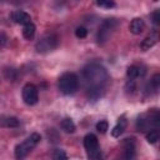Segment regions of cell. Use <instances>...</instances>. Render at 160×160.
<instances>
[{"label":"cell","instance_id":"16","mask_svg":"<svg viewBox=\"0 0 160 160\" xmlns=\"http://www.w3.org/2000/svg\"><path fill=\"white\" fill-rule=\"evenodd\" d=\"M60 128H61L65 132H68V134H72V132L75 131V124H74V121H72L70 118L62 119L61 122H60Z\"/></svg>","mask_w":160,"mask_h":160},{"label":"cell","instance_id":"18","mask_svg":"<svg viewBox=\"0 0 160 160\" xmlns=\"http://www.w3.org/2000/svg\"><path fill=\"white\" fill-rule=\"evenodd\" d=\"M159 130L158 129H152L146 134V140L149 144H155L159 140Z\"/></svg>","mask_w":160,"mask_h":160},{"label":"cell","instance_id":"15","mask_svg":"<svg viewBox=\"0 0 160 160\" xmlns=\"http://www.w3.org/2000/svg\"><path fill=\"white\" fill-rule=\"evenodd\" d=\"M156 41H158V35H156V34H151V35L146 36V38L141 41L140 48H141L142 51H146V50H149L150 48H152V46L156 44Z\"/></svg>","mask_w":160,"mask_h":160},{"label":"cell","instance_id":"22","mask_svg":"<svg viewBox=\"0 0 160 160\" xmlns=\"http://www.w3.org/2000/svg\"><path fill=\"white\" fill-rule=\"evenodd\" d=\"M75 35H76V38H79V39H84V38H86V35H88V29L84 28V26H79V28H76V30H75Z\"/></svg>","mask_w":160,"mask_h":160},{"label":"cell","instance_id":"1","mask_svg":"<svg viewBox=\"0 0 160 160\" xmlns=\"http://www.w3.org/2000/svg\"><path fill=\"white\" fill-rule=\"evenodd\" d=\"M82 76L88 88H104V84L108 80V71L100 64L91 62L82 69Z\"/></svg>","mask_w":160,"mask_h":160},{"label":"cell","instance_id":"20","mask_svg":"<svg viewBox=\"0 0 160 160\" xmlns=\"http://www.w3.org/2000/svg\"><path fill=\"white\" fill-rule=\"evenodd\" d=\"M52 159L54 160H68V155L62 149H55L52 151Z\"/></svg>","mask_w":160,"mask_h":160},{"label":"cell","instance_id":"4","mask_svg":"<svg viewBox=\"0 0 160 160\" xmlns=\"http://www.w3.org/2000/svg\"><path fill=\"white\" fill-rule=\"evenodd\" d=\"M84 148L86 150L89 160H102V155L99 148L98 138L94 134H88L84 138Z\"/></svg>","mask_w":160,"mask_h":160},{"label":"cell","instance_id":"11","mask_svg":"<svg viewBox=\"0 0 160 160\" xmlns=\"http://www.w3.org/2000/svg\"><path fill=\"white\" fill-rule=\"evenodd\" d=\"M129 30L134 35H140L145 30V22H144V20L141 18L132 19L131 22H130V25H129Z\"/></svg>","mask_w":160,"mask_h":160},{"label":"cell","instance_id":"2","mask_svg":"<svg viewBox=\"0 0 160 160\" xmlns=\"http://www.w3.org/2000/svg\"><path fill=\"white\" fill-rule=\"evenodd\" d=\"M40 140H41L40 134L32 132V134H31L30 136H28L22 142L18 144V145L15 146V158H16L18 160H22V159L39 144Z\"/></svg>","mask_w":160,"mask_h":160},{"label":"cell","instance_id":"21","mask_svg":"<svg viewBox=\"0 0 160 160\" xmlns=\"http://www.w3.org/2000/svg\"><path fill=\"white\" fill-rule=\"evenodd\" d=\"M96 130L100 132V134H105L108 130H109V124L106 120H100L98 124H96Z\"/></svg>","mask_w":160,"mask_h":160},{"label":"cell","instance_id":"9","mask_svg":"<svg viewBox=\"0 0 160 160\" xmlns=\"http://www.w3.org/2000/svg\"><path fill=\"white\" fill-rule=\"evenodd\" d=\"M135 141L134 139H125L124 141V158L122 160H135Z\"/></svg>","mask_w":160,"mask_h":160},{"label":"cell","instance_id":"14","mask_svg":"<svg viewBox=\"0 0 160 160\" xmlns=\"http://www.w3.org/2000/svg\"><path fill=\"white\" fill-rule=\"evenodd\" d=\"M19 124L20 121L15 116H1L0 118V125L4 128H18Z\"/></svg>","mask_w":160,"mask_h":160},{"label":"cell","instance_id":"25","mask_svg":"<svg viewBox=\"0 0 160 160\" xmlns=\"http://www.w3.org/2000/svg\"><path fill=\"white\" fill-rule=\"evenodd\" d=\"M8 44V36L4 32H0V48H4Z\"/></svg>","mask_w":160,"mask_h":160},{"label":"cell","instance_id":"3","mask_svg":"<svg viewBox=\"0 0 160 160\" xmlns=\"http://www.w3.org/2000/svg\"><path fill=\"white\" fill-rule=\"evenodd\" d=\"M79 88V79L74 72H65L59 79V90L64 95L74 94Z\"/></svg>","mask_w":160,"mask_h":160},{"label":"cell","instance_id":"7","mask_svg":"<svg viewBox=\"0 0 160 160\" xmlns=\"http://www.w3.org/2000/svg\"><path fill=\"white\" fill-rule=\"evenodd\" d=\"M116 25H118V20L114 19V18H110V19L104 20L102 24L99 28V31H98V41L99 42L106 41L108 38L110 36L111 31L116 28Z\"/></svg>","mask_w":160,"mask_h":160},{"label":"cell","instance_id":"5","mask_svg":"<svg viewBox=\"0 0 160 160\" xmlns=\"http://www.w3.org/2000/svg\"><path fill=\"white\" fill-rule=\"evenodd\" d=\"M59 45V38L55 34H45L39 39V41L35 45V49L38 52L45 54L49 51H52Z\"/></svg>","mask_w":160,"mask_h":160},{"label":"cell","instance_id":"17","mask_svg":"<svg viewBox=\"0 0 160 160\" xmlns=\"http://www.w3.org/2000/svg\"><path fill=\"white\" fill-rule=\"evenodd\" d=\"M35 30H36V28H35V25H34L32 22L25 25L24 29H22V35H24V38L28 39V40L32 39L34 35H35Z\"/></svg>","mask_w":160,"mask_h":160},{"label":"cell","instance_id":"6","mask_svg":"<svg viewBox=\"0 0 160 160\" xmlns=\"http://www.w3.org/2000/svg\"><path fill=\"white\" fill-rule=\"evenodd\" d=\"M159 124H160V115H159V111L154 109L152 111H149L148 114L139 118L138 129H139V131H144V130L149 129L150 126L156 129Z\"/></svg>","mask_w":160,"mask_h":160},{"label":"cell","instance_id":"10","mask_svg":"<svg viewBox=\"0 0 160 160\" xmlns=\"http://www.w3.org/2000/svg\"><path fill=\"white\" fill-rule=\"evenodd\" d=\"M11 19L16 22V24H20V25H28L31 22V18L28 12L22 11V10H16L11 14Z\"/></svg>","mask_w":160,"mask_h":160},{"label":"cell","instance_id":"24","mask_svg":"<svg viewBox=\"0 0 160 160\" xmlns=\"http://www.w3.org/2000/svg\"><path fill=\"white\" fill-rule=\"evenodd\" d=\"M151 18H152V22L155 25H159L160 24V11L159 10H155L152 14H151Z\"/></svg>","mask_w":160,"mask_h":160},{"label":"cell","instance_id":"8","mask_svg":"<svg viewBox=\"0 0 160 160\" xmlns=\"http://www.w3.org/2000/svg\"><path fill=\"white\" fill-rule=\"evenodd\" d=\"M22 100L26 105H35L39 100V92H38V88L31 84L28 82L25 84V86L22 88Z\"/></svg>","mask_w":160,"mask_h":160},{"label":"cell","instance_id":"23","mask_svg":"<svg viewBox=\"0 0 160 160\" xmlns=\"http://www.w3.org/2000/svg\"><path fill=\"white\" fill-rule=\"evenodd\" d=\"M96 5L100 6V8H106V9H110V8H114L115 6V2L114 1H96Z\"/></svg>","mask_w":160,"mask_h":160},{"label":"cell","instance_id":"19","mask_svg":"<svg viewBox=\"0 0 160 160\" xmlns=\"http://www.w3.org/2000/svg\"><path fill=\"white\" fill-rule=\"evenodd\" d=\"M152 89L155 92L159 90V88H160V74H155L154 76H152V79L150 80V82H149V86H148V89Z\"/></svg>","mask_w":160,"mask_h":160},{"label":"cell","instance_id":"12","mask_svg":"<svg viewBox=\"0 0 160 160\" xmlns=\"http://www.w3.org/2000/svg\"><path fill=\"white\" fill-rule=\"evenodd\" d=\"M145 72H146V70H145V68L141 66V65H140V66H139V65H131V66H129L128 70H126V75H128V78H129L130 80H134V79H136V78H139V76H144Z\"/></svg>","mask_w":160,"mask_h":160},{"label":"cell","instance_id":"13","mask_svg":"<svg viewBox=\"0 0 160 160\" xmlns=\"http://www.w3.org/2000/svg\"><path fill=\"white\" fill-rule=\"evenodd\" d=\"M126 125H128V121H126L125 116H121V118L118 120L116 125L114 126V129H112V131H111V135H112L114 138H119V136L124 132V130L126 129Z\"/></svg>","mask_w":160,"mask_h":160}]
</instances>
